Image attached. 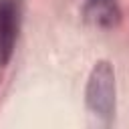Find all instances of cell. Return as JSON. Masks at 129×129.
Returning a JSON list of instances; mask_svg holds the SVG:
<instances>
[{"instance_id":"6da1fadb","label":"cell","mask_w":129,"mask_h":129,"mask_svg":"<svg viewBox=\"0 0 129 129\" xmlns=\"http://www.w3.org/2000/svg\"><path fill=\"white\" fill-rule=\"evenodd\" d=\"M85 101L93 115H97L103 121H109L115 111V73L111 62L99 60L95 62L87 89H85Z\"/></svg>"},{"instance_id":"7a4b0ae2","label":"cell","mask_w":129,"mask_h":129,"mask_svg":"<svg viewBox=\"0 0 129 129\" xmlns=\"http://www.w3.org/2000/svg\"><path fill=\"white\" fill-rule=\"evenodd\" d=\"M83 16L97 28H115L121 22V8L115 0H85Z\"/></svg>"},{"instance_id":"3957f363","label":"cell","mask_w":129,"mask_h":129,"mask_svg":"<svg viewBox=\"0 0 129 129\" xmlns=\"http://www.w3.org/2000/svg\"><path fill=\"white\" fill-rule=\"evenodd\" d=\"M16 6L12 0H0V64H6L16 40Z\"/></svg>"}]
</instances>
